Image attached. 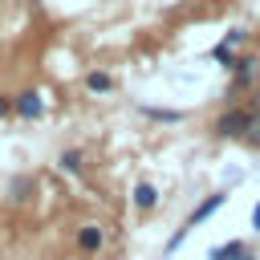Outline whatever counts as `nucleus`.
Returning <instances> with one entry per match:
<instances>
[{"label": "nucleus", "mask_w": 260, "mask_h": 260, "mask_svg": "<svg viewBox=\"0 0 260 260\" xmlns=\"http://www.w3.org/2000/svg\"><path fill=\"white\" fill-rule=\"evenodd\" d=\"M223 203H228V195H223V191H211V195H203V199H199V203L191 207L187 223H183V228H179V232H175V236L167 240V256H171V252H175V248H179V244L187 240V232H191V228H199L203 219H211V215H215V211H219Z\"/></svg>", "instance_id": "nucleus-1"}, {"label": "nucleus", "mask_w": 260, "mask_h": 260, "mask_svg": "<svg viewBox=\"0 0 260 260\" xmlns=\"http://www.w3.org/2000/svg\"><path fill=\"white\" fill-rule=\"evenodd\" d=\"M248 126H252V110H248V106H228V110L215 118L211 134H215V138H244Z\"/></svg>", "instance_id": "nucleus-2"}, {"label": "nucleus", "mask_w": 260, "mask_h": 260, "mask_svg": "<svg viewBox=\"0 0 260 260\" xmlns=\"http://www.w3.org/2000/svg\"><path fill=\"white\" fill-rule=\"evenodd\" d=\"M228 73H232V89H252L256 77H260V57H256V53L236 57V65H232Z\"/></svg>", "instance_id": "nucleus-3"}, {"label": "nucleus", "mask_w": 260, "mask_h": 260, "mask_svg": "<svg viewBox=\"0 0 260 260\" xmlns=\"http://www.w3.org/2000/svg\"><path fill=\"white\" fill-rule=\"evenodd\" d=\"M12 114L24 118V122H37V118L45 114V98H41V89H20V93L12 98Z\"/></svg>", "instance_id": "nucleus-4"}, {"label": "nucleus", "mask_w": 260, "mask_h": 260, "mask_svg": "<svg viewBox=\"0 0 260 260\" xmlns=\"http://www.w3.org/2000/svg\"><path fill=\"white\" fill-rule=\"evenodd\" d=\"M102 240H106V236H102L98 223H81V228H77V248H81V252H98Z\"/></svg>", "instance_id": "nucleus-5"}, {"label": "nucleus", "mask_w": 260, "mask_h": 260, "mask_svg": "<svg viewBox=\"0 0 260 260\" xmlns=\"http://www.w3.org/2000/svg\"><path fill=\"white\" fill-rule=\"evenodd\" d=\"M130 199H134V207H138V211H154V207H158V191H154L150 183H138Z\"/></svg>", "instance_id": "nucleus-6"}, {"label": "nucleus", "mask_w": 260, "mask_h": 260, "mask_svg": "<svg viewBox=\"0 0 260 260\" xmlns=\"http://www.w3.org/2000/svg\"><path fill=\"white\" fill-rule=\"evenodd\" d=\"M85 89H89V93H110V89H114V77H110L106 69H89V73H85Z\"/></svg>", "instance_id": "nucleus-7"}, {"label": "nucleus", "mask_w": 260, "mask_h": 260, "mask_svg": "<svg viewBox=\"0 0 260 260\" xmlns=\"http://www.w3.org/2000/svg\"><path fill=\"white\" fill-rule=\"evenodd\" d=\"M240 252H248V244H244V240H228V244L211 248V256H207V260H236Z\"/></svg>", "instance_id": "nucleus-8"}, {"label": "nucleus", "mask_w": 260, "mask_h": 260, "mask_svg": "<svg viewBox=\"0 0 260 260\" xmlns=\"http://www.w3.org/2000/svg\"><path fill=\"white\" fill-rule=\"evenodd\" d=\"M61 171H65V175H81V171H85V154H81V150H65V154H61Z\"/></svg>", "instance_id": "nucleus-9"}, {"label": "nucleus", "mask_w": 260, "mask_h": 260, "mask_svg": "<svg viewBox=\"0 0 260 260\" xmlns=\"http://www.w3.org/2000/svg\"><path fill=\"white\" fill-rule=\"evenodd\" d=\"M138 110H142L146 118H154V122H167V126H171V122H183L179 110H158V106H138Z\"/></svg>", "instance_id": "nucleus-10"}, {"label": "nucleus", "mask_w": 260, "mask_h": 260, "mask_svg": "<svg viewBox=\"0 0 260 260\" xmlns=\"http://www.w3.org/2000/svg\"><path fill=\"white\" fill-rule=\"evenodd\" d=\"M244 142H248L252 150H260V114H252V126H248V134H244Z\"/></svg>", "instance_id": "nucleus-11"}, {"label": "nucleus", "mask_w": 260, "mask_h": 260, "mask_svg": "<svg viewBox=\"0 0 260 260\" xmlns=\"http://www.w3.org/2000/svg\"><path fill=\"white\" fill-rule=\"evenodd\" d=\"M223 45H228V49H232V45H248V32H244V28H232V32L223 37Z\"/></svg>", "instance_id": "nucleus-12"}, {"label": "nucleus", "mask_w": 260, "mask_h": 260, "mask_svg": "<svg viewBox=\"0 0 260 260\" xmlns=\"http://www.w3.org/2000/svg\"><path fill=\"white\" fill-rule=\"evenodd\" d=\"M12 114V93H0V118Z\"/></svg>", "instance_id": "nucleus-13"}, {"label": "nucleus", "mask_w": 260, "mask_h": 260, "mask_svg": "<svg viewBox=\"0 0 260 260\" xmlns=\"http://www.w3.org/2000/svg\"><path fill=\"white\" fill-rule=\"evenodd\" d=\"M252 228H256V232H260V203H256V207H252Z\"/></svg>", "instance_id": "nucleus-14"}, {"label": "nucleus", "mask_w": 260, "mask_h": 260, "mask_svg": "<svg viewBox=\"0 0 260 260\" xmlns=\"http://www.w3.org/2000/svg\"><path fill=\"white\" fill-rule=\"evenodd\" d=\"M236 260H256V256H252V252H240V256H236Z\"/></svg>", "instance_id": "nucleus-15"}]
</instances>
